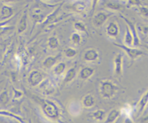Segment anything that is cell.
<instances>
[{
  "mask_svg": "<svg viewBox=\"0 0 148 123\" xmlns=\"http://www.w3.org/2000/svg\"><path fill=\"white\" fill-rule=\"evenodd\" d=\"M118 92L116 85L110 80L101 81L99 84V93L104 99H112Z\"/></svg>",
  "mask_w": 148,
  "mask_h": 123,
  "instance_id": "6da1fadb",
  "label": "cell"
},
{
  "mask_svg": "<svg viewBox=\"0 0 148 123\" xmlns=\"http://www.w3.org/2000/svg\"><path fill=\"white\" fill-rule=\"evenodd\" d=\"M40 107L44 114L50 118H56L59 116V108L57 105L49 99H38Z\"/></svg>",
  "mask_w": 148,
  "mask_h": 123,
  "instance_id": "7a4b0ae2",
  "label": "cell"
},
{
  "mask_svg": "<svg viewBox=\"0 0 148 123\" xmlns=\"http://www.w3.org/2000/svg\"><path fill=\"white\" fill-rule=\"evenodd\" d=\"M114 45L116 46V47L119 48L120 49H121L123 51L125 52V53H127V56H128V57L130 58L132 60H135L137 58L145 55V53L143 50H140V49L137 48L128 47V46H124V44H119V43H114Z\"/></svg>",
  "mask_w": 148,
  "mask_h": 123,
  "instance_id": "3957f363",
  "label": "cell"
},
{
  "mask_svg": "<svg viewBox=\"0 0 148 123\" xmlns=\"http://www.w3.org/2000/svg\"><path fill=\"white\" fill-rule=\"evenodd\" d=\"M27 81L31 86H40L45 81V75L40 71L33 70L29 73Z\"/></svg>",
  "mask_w": 148,
  "mask_h": 123,
  "instance_id": "277c9868",
  "label": "cell"
},
{
  "mask_svg": "<svg viewBox=\"0 0 148 123\" xmlns=\"http://www.w3.org/2000/svg\"><path fill=\"white\" fill-rule=\"evenodd\" d=\"M120 17H121L126 22V24L130 27V30H131L132 33L133 37H134V47H137V46H140V44H141V40H140L138 30L137 29V25H135L131 20H129L128 18H126L124 16L121 15V14L120 15Z\"/></svg>",
  "mask_w": 148,
  "mask_h": 123,
  "instance_id": "5b68a950",
  "label": "cell"
},
{
  "mask_svg": "<svg viewBox=\"0 0 148 123\" xmlns=\"http://www.w3.org/2000/svg\"><path fill=\"white\" fill-rule=\"evenodd\" d=\"M123 64L124 58L121 53H116L114 59V73L116 76H121L123 75Z\"/></svg>",
  "mask_w": 148,
  "mask_h": 123,
  "instance_id": "8992f818",
  "label": "cell"
},
{
  "mask_svg": "<svg viewBox=\"0 0 148 123\" xmlns=\"http://www.w3.org/2000/svg\"><path fill=\"white\" fill-rule=\"evenodd\" d=\"M111 14L108 13L104 12H100L97 13L92 19V24L97 28L102 27L106 22L108 20V17H110Z\"/></svg>",
  "mask_w": 148,
  "mask_h": 123,
  "instance_id": "52a82bcc",
  "label": "cell"
},
{
  "mask_svg": "<svg viewBox=\"0 0 148 123\" xmlns=\"http://www.w3.org/2000/svg\"><path fill=\"white\" fill-rule=\"evenodd\" d=\"M82 58L85 62H89V63L95 62L99 58V53L95 48L88 49L84 53Z\"/></svg>",
  "mask_w": 148,
  "mask_h": 123,
  "instance_id": "ba28073f",
  "label": "cell"
},
{
  "mask_svg": "<svg viewBox=\"0 0 148 123\" xmlns=\"http://www.w3.org/2000/svg\"><path fill=\"white\" fill-rule=\"evenodd\" d=\"M106 32L108 37H112V38H116L120 33L119 27L116 22H111L107 25Z\"/></svg>",
  "mask_w": 148,
  "mask_h": 123,
  "instance_id": "9c48e42d",
  "label": "cell"
},
{
  "mask_svg": "<svg viewBox=\"0 0 148 123\" xmlns=\"http://www.w3.org/2000/svg\"><path fill=\"white\" fill-rule=\"evenodd\" d=\"M59 55L56 56H48L47 58L44 59V60L43 61V67L46 68V69H53L56 64H57L58 59H59Z\"/></svg>",
  "mask_w": 148,
  "mask_h": 123,
  "instance_id": "30bf717a",
  "label": "cell"
},
{
  "mask_svg": "<svg viewBox=\"0 0 148 123\" xmlns=\"http://www.w3.org/2000/svg\"><path fill=\"white\" fill-rule=\"evenodd\" d=\"M95 73V70L93 68L91 67H83L82 68L79 73V79L82 80H88Z\"/></svg>",
  "mask_w": 148,
  "mask_h": 123,
  "instance_id": "8fae6325",
  "label": "cell"
},
{
  "mask_svg": "<svg viewBox=\"0 0 148 123\" xmlns=\"http://www.w3.org/2000/svg\"><path fill=\"white\" fill-rule=\"evenodd\" d=\"M148 105V89L142 96L137 105V110L139 113H142Z\"/></svg>",
  "mask_w": 148,
  "mask_h": 123,
  "instance_id": "7c38bea8",
  "label": "cell"
},
{
  "mask_svg": "<svg viewBox=\"0 0 148 123\" xmlns=\"http://www.w3.org/2000/svg\"><path fill=\"white\" fill-rule=\"evenodd\" d=\"M66 69V65L64 62H59L52 69V72L56 76H62L64 74Z\"/></svg>",
  "mask_w": 148,
  "mask_h": 123,
  "instance_id": "4fadbf2b",
  "label": "cell"
},
{
  "mask_svg": "<svg viewBox=\"0 0 148 123\" xmlns=\"http://www.w3.org/2000/svg\"><path fill=\"white\" fill-rule=\"evenodd\" d=\"M82 105L85 108H91L95 105V99L93 95L88 94L84 96V97L82 99Z\"/></svg>",
  "mask_w": 148,
  "mask_h": 123,
  "instance_id": "5bb4252c",
  "label": "cell"
},
{
  "mask_svg": "<svg viewBox=\"0 0 148 123\" xmlns=\"http://www.w3.org/2000/svg\"><path fill=\"white\" fill-rule=\"evenodd\" d=\"M124 45L128 47H134V37L128 26H127V30L124 35Z\"/></svg>",
  "mask_w": 148,
  "mask_h": 123,
  "instance_id": "9a60e30c",
  "label": "cell"
},
{
  "mask_svg": "<svg viewBox=\"0 0 148 123\" xmlns=\"http://www.w3.org/2000/svg\"><path fill=\"white\" fill-rule=\"evenodd\" d=\"M76 75H77L76 68L75 67L70 68V69H69L66 73H65L64 78V83L68 84L72 82V81L74 80V79L76 77Z\"/></svg>",
  "mask_w": 148,
  "mask_h": 123,
  "instance_id": "2e32d148",
  "label": "cell"
},
{
  "mask_svg": "<svg viewBox=\"0 0 148 123\" xmlns=\"http://www.w3.org/2000/svg\"><path fill=\"white\" fill-rule=\"evenodd\" d=\"M40 87L41 89L42 92H43V94L45 95H48V94H51L54 91V88H53V85H51V84L49 83L48 81H46L45 79L44 82L40 85Z\"/></svg>",
  "mask_w": 148,
  "mask_h": 123,
  "instance_id": "e0dca14e",
  "label": "cell"
},
{
  "mask_svg": "<svg viewBox=\"0 0 148 123\" xmlns=\"http://www.w3.org/2000/svg\"><path fill=\"white\" fill-rule=\"evenodd\" d=\"M27 12H25L24 14L22 16L21 19H20V22H19V24H18V27H17V32L18 33H22L26 30L27 28Z\"/></svg>",
  "mask_w": 148,
  "mask_h": 123,
  "instance_id": "ac0fdd59",
  "label": "cell"
},
{
  "mask_svg": "<svg viewBox=\"0 0 148 123\" xmlns=\"http://www.w3.org/2000/svg\"><path fill=\"white\" fill-rule=\"evenodd\" d=\"M105 7L108 10H112V11L119 12L123 9V5L116 1H107L106 4H105Z\"/></svg>",
  "mask_w": 148,
  "mask_h": 123,
  "instance_id": "d6986e66",
  "label": "cell"
},
{
  "mask_svg": "<svg viewBox=\"0 0 148 123\" xmlns=\"http://www.w3.org/2000/svg\"><path fill=\"white\" fill-rule=\"evenodd\" d=\"M59 45H60V43H59V39L55 36H51L48 39L47 46L50 49L54 50V49L58 48L59 47Z\"/></svg>",
  "mask_w": 148,
  "mask_h": 123,
  "instance_id": "ffe728a7",
  "label": "cell"
},
{
  "mask_svg": "<svg viewBox=\"0 0 148 123\" xmlns=\"http://www.w3.org/2000/svg\"><path fill=\"white\" fill-rule=\"evenodd\" d=\"M70 40L73 45L77 46H79L81 44V43H82V35L80 33H77V32H75V33H72V35H71Z\"/></svg>",
  "mask_w": 148,
  "mask_h": 123,
  "instance_id": "44dd1931",
  "label": "cell"
},
{
  "mask_svg": "<svg viewBox=\"0 0 148 123\" xmlns=\"http://www.w3.org/2000/svg\"><path fill=\"white\" fill-rule=\"evenodd\" d=\"M13 14V10L9 6H4L1 9V17L2 19H7Z\"/></svg>",
  "mask_w": 148,
  "mask_h": 123,
  "instance_id": "7402d4cb",
  "label": "cell"
},
{
  "mask_svg": "<svg viewBox=\"0 0 148 123\" xmlns=\"http://www.w3.org/2000/svg\"><path fill=\"white\" fill-rule=\"evenodd\" d=\"M120 115V111L117 110V109H113L110 112V113L108 114V117L106 118V123H111L114 122L117 119L119 116Z\"/></svg>",
  "mask_w": 148,
  "mask_h": 123,
  "instance_id": "603a6c76",
  "label": "cell"
},
{
  "mask_svg": "<svg viewBox=\"0 0 148 123\" xmlns=\"http://www.w3.org/2000/svg\"><path fill=\"white\" fill-rule=\"evenodd\" d=\"M60 7H61V5L59 6L58 8H56V10H55L54 11L51 13V14H50L49 15L46 16V20H44V22H43V24H50L51 22L54 21L55 19H56V15H57L58 12H59V9H60Z\"/></svg>",
  "mask_w": 148,
  "mask_h": 123,
  "instance_id": "cb8c5ba5",
  "label": "cell"
},
{
  "mask_svg": "<svg viewBox=\"0 0 148 123\" xmlns=\"http://www.w3.org/2000/svg\"><path fill=\"white\" fill-rule=\"evenodd\" d=\"M132 112V109L131 105H129V104H127V105H124V107H122V109L120 111V113L123 116H125L126 118H130Z\"/></svg>",
  "mask_w": 148,
  "mask_h": 123,
  "instance_id": "d4e9b609",
  "label": "cell"
},
{
  "mask_svg": "<svg viewBox=\"0 0 148 123\" xmlns=\"http://www.w3.org/2000/svg\"><path fill=\"white\" fill-rule=\"evenodd\" d=\"M64 53L65 56L69 58H72L75 57L76 55L77 54V51L76 49H75L74 48L72 47L67 48L66 49H65Z\"/></svg>",
  "mask_w": 148,
  "mask_h": 123,
  "instance_id": "484cf974",
  "label": "cell"
},
{
  "mask_svg": "<svg viewBox=\"0 0 148 123\" xmlns=\"http://www.w3.org/2000/svg\"><path fill=\"white\" fill-rule=\"evenodd\" d=\"M75 30L77 31V33H86L87 32V27H85V24L82 22H76L74 24Z\"/></svg>",
  "mask_w": 148,
  "mask_h": 123,
  "instance_id": "4316f807",
  "label": "cell"
},
{
  "mask_svg": "<svg viewBox=\"0 0 148 123\" xmlns=\"http://www.w3.org/2000/svg\"><path fill=\"white\" fill-rule=\"evenodd\" d=\"M104 114H105V112L103 110H101V109H98V110L95 111L92 113V116L95 118L97 120H101L103 119L104 116Z\"/></svg>",
  "mask_w": 148,
  "mask_h": 123,
  "instance_id": "83f0119b",
  "label": "cell"
},
{
  "mask_svg": "<svg viewBox=\"0 0 148 123\" xmlns=\"http://www.w3.org/2000/svg\"><path fill=\"white\" fill-rule=\"evenodd\" d=\"M138 12L143 17H148V7L146 6H140L138 7Z\"/></svg>",
  "mask_w": 148,
  "mask_h": 123,
  "instance_id": "f1b7e54d",
  "label": "cell"
},
{
  "mask_svg": "<svg viewBox=\"0 0 148 123\" xmlns=\"http://www.w3.org/2000/svg\"><path fill=\"white\" fill-rule=\"evenodd\" d=\"M137 29L138 30L139 35L141 33L148 36V25H137Z\"/></svg>",
  "mask_w": 148,
  "mask_h": 123,
  "instance_id": "f546056e",
  "label": "cell"
},
{
  "mask_svg": "<svg viewBox=\"0 0 148 123\" xmlns=\"http://www.w3.org/2000/svg\"><path fill=\"white\" fill-rule=\"evenodd\" d=\"M9 101V96L7 92H3L2 93L0 94V102L3 104L7 103Z\"/></svg>",
  "mask_w": 148,
  "mask_h": 123,
  "instance_id": "4dcf8cb0",
  "label": "cell"
},
{
  "mask_svg": "<svg viewBox=\"0 0 148 123\" xmlns=\"http://www.w3.org/2000/svg\"><path fill=\"white\" fill-rule=\"evenodd\" d=\"M127 3L128 4L129 7H140L141 6V1H127Z\"/></svg>",
  "mask_w": 148,
  "mask_h": 123,
  "instance_id": "1f68e13d",
  "label": "cell"
},
{
  "mask_svg": "<svg viewBox=\"0 0 148 123\" xmlns=\"http://www.w3.org/2000/svg\"><path fill=\"white\" fill-rule=\"evenodd\" d=\"M14 99H19V98L21 97L23 94V92H22L21 91L17 90V89H14Z\"/></svg>",
  "mask_w": 148,
  "mask_h": 123,
  "instance_id": "d6a6232c",
  "label": "cell"
},
{
  "mask_svg": "<svg viewBox=\"0 0 148 123\" xmlns=\"http://www.w3.org/2000/svg\"><path fill=\"white\" fill-rule=\"evenodd\" d=\"M124 123H133V122L131 120L130 118H126L125 121H124Z\"/></svg>",
  "mask_w": 148,
  "mask_h": 123,
  "instance_id": "836d02e7",
  "label": "cell"
},
{
  "mask_svg": "<svg viewBox=\"0 0 148 123\" xmlns=\"http://www.w3.org/2000/svg\"><path fill=\"white\" fill-rule=\"evenodd\" d=\"M145 47L147 49H148V45H145Z\"/></svg>",
  "mask_w": 148,
  "mask_h": 123,
  "instance_id": "e575fe53",
  "label": "cell"
},
{
  "mask_svg": "<svg viewBox=\"0 0 148 123\" xmlns=\"http://www.w3.org/2000/svg\"><path fill=\"white\" fill-rule=\"evenodd\" d=\"M147 38H148V36H147Z\"/></svg>",
  "mask_w": 148,
  "mask_h": 123,
  "instance_id": "d590c367",
  "label": "cell"
}]
</instances>
